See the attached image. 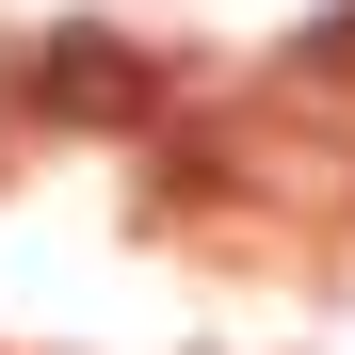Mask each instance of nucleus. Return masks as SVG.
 Listing matches in <instances>:
<instances>
[{"label": "nucleus", "mask_w": 355, "mask_h": 355, "mask_svg": "<svg viewBox=\"0 0 355 355\" xmlns=\"http://www.w3.org/2000/svg\"><path fill=\"white\" fill-rule=\"evenodd\" d=\"M291 65H355V0H339L323 33H291Z\"/></svg>", "instance_id": "nucleus-2"}, {"label": "nucleus", "mask_w": 355, "mask_h": 355, "mask_svg": "<svg viewBox=\"0 0 355 355\" xmlns=\"http://www.w3.org/2000/svg\"><path fill=\"white\" fill-rule=\"evenodd\" d=\"M33 97L81 113V130H130V113H146V65H130L113 33H49V49H33Z\"/></svg>", "instance_id": "nucleus-1"}]
</instances>
